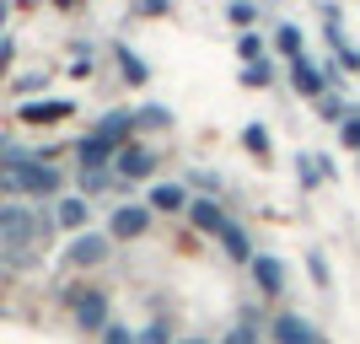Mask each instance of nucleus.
Wrapping results in <instances>:
<instances>
[{"label":"nucleus","instance_id":"obj_28","mask_svg":"<svg viewBox=\"0 0 360 344\" xmlns=\"http://www.w3.org/2000/svg\"><path fill=\"white\" fill-rule=\"evenodd\" d=\"M226 344H258V329H253V317H242L237 329L226 333Z\"/></svg>","mask_w":360,"mask_h":344},{"label":"nucleus","instance_id":"obj_24","mask_svg":"<svg viewBox=\"0 0 360 344\" xmlns=\"http://www.w3.org/2000/svg\"><path fill=\"white\" fill-rule=\"evenodd\" d=\"M242 87H269V65H264V60H253V65H242Z\"/></svg>","mask_w":360,"mask_h":344},{"label":"nucleus","instance_id":"obj_22","mask_svg":"<svg viewBox=\"0 0 360 344\" xmlns=\"http://www.w3.org/2000/svg\"><path fill=\"white\" fill-rule=\"evenodd\" d=\"M317 113H323L328 124H345L349 108H345V97H328V91H323V97H317Z\"/></svg>","mask_w":360,"mask_h":344},{"label":"nucleus","instance_id":"obj_25","mask_svg":"<svg viewBox=\"0 0 360 344\" xmlns=\"http://www.w3.org/2000/svg\"><path fill=\"white\" fill-rule=\"evenodd\" d=\"M113 178H119V172H81V189H86V194H103V189H113Z\"/></svg>","mask_w":360,"mask_h":344},{"label":"nucleus","instance_id":"obj_4","mask_svg":"<svg viewBox=\"0 0 360 344\" xmlns=\"http://www.w3.org/2000/svg\"><path fill=\"white\" fill-rule=\"evenodd\" d=\"M150 226V205H119L108 215V242H135Z\"/></svg>","mask_w":360,"mask_h":344},{"label":"nucleus","instance_id":"obj_3","mask_svg":"<svg viewBox=\"0 0 360 344\" xmlns=\"http://www.w3.org/2000/svg\"><path fill=\"white\" fill-rule=\"evenodd\" d=\"M38 237V221H32L27 205H0V242L6 248H27Z\"/></svg>","mask_w":360,"mask_h":344},{"label":"nucleus","instance_id":"obj_26","mask_svg":"<svg viewBox=\"0 0 360 344\" xmlns=\"http://www.w3.org/2000/svg\"><path fill=\"white\" fill-rule=\"evenodd\" d=\"M135 344H172V329H167V323H150V329L135 333Z\"/></svg>","mask_w":360,"mask_h":344},{"label":"nucleus","instance_id":"obj_10","mask_svg":"<svg viewBox=\"0 0 360 344\" xmlns=\"http://www.w3.org/2000/svg\"><path fill=\"white\" fill-rule=\"evenodd\" d=\"M188 221H194V231H210V237H221L226 226H231L215 199H194V205H188Z\"/></svg>","mask_w":360,"mask_h":344},{"label":"nucleus","instance_id":"obj_5","mask_svg":"<svg viewBox=\"0 0 360 344\" xmlns=\"http://www.w3.org/2000/svg\"><path fill=\"white\" fill-rule=\"evenodd\" d=\"M328 81H339V75L323 70V65H312L307 54H296V60H290V87H296L301 97H323V87H328Z\"/></svg>","mask_w":360,"mask_h":344},{"label":"nucleus","instance_id":"obj_37","mask_svg":"<svg viewBox=\"0 0 360 344\" xmlns=\"http://www.w3.org/2000/svg\"><path fill=\"white\" fill-rule=\"evenodd\" d=\"M54 6H75V0H54Z\"/></svg>","mask_w":360,"mask_h":344},{"label":"nucleus","instance_id":"obj_1","mask_svg":"<svg viewBox=\"0 0 360 344\" xmlns=\"http://www.w3.org/2000/svg\"><path fill=\"white\" fill-rule=\"evenodd\" d=\"M0 189L22 199H54L60 194V167L49 156H22V151H6L0 156Z\"/></svg>","mask_w":360,"mask_h":344},{"label":"nucleus","instance_id":"obj_7","mask_svg":"<svg viewBox=\"0 0 360 344\" xmlns=\"http://www.w3.org/2000/svg\"><path fill=\"white\" fill-rule=\"evenodd\" d=\"M16 119H22V124H60V119H75V103H65V97L22 103V108H16Z\"/></svg>","mask_w":360,"mask_h":344},{"label":"nucleus","instance_id":"obj_11","mask_svg":"<svg viewBox=\"0 0 360 344\" xmlns=\"http://www.w3.org/2000/svg\"><path fill=\"white\" fill-rule=\"evenodd\" d=\"M312 339H317V329L307 323V317H296V312L274 317V344H312Z\"/></svg>","mask_w":360,"mask_h":344},{"label":"nucleus","instance_id":"obj_33","mask_svg":"<svg viewBox=\"0 0 360 344\" xmlns=\"http://www.w3.org/2000/svg\"><path fill=\"white\" fill-rule=\"evenodd\" d=\"M11 54H16V44H11V38H0V70L11 65Z\"/></svg>","mask_w":360,"mask_h":344},{"label":"nucleus","instance_id":"obj_35","mask_svg":"<svg viewBox=\"0 0 360 344\" xmlns=\"http://www.w3.org/2000/svg\"><path fill=\"white\" fill-rule=\"evenodd\" d=\"M6 16H11V6H6V0H0V27H6Z\"/></svg>","mask_w":360,"mask_h":344},{"label":"nucleus","instance_id":"obj_2","mask_svg":"<svg viewBox=\"0 0 360 344\" xmlns=\"http://www.w3.org/2000/svg\"><path fill=\"white\" fill-rule=\"evenodd\" d=\"M70 312H75V329L81 333H103L108 329V296L103 291H75V301H70Z\"/></svg>","mask_w":360,"mask_h":344},{"label":"nucleus","instance_id":"obj_8","mask_svg":"<svg viewBox=\"0 0 360 344\" xmlns=\"http://www.w3.org/2000/svg\"><path fill=\"white\" fill-rule=\"evenodd\" d=\"M97 140H108V146L119 151V146H129V135H135V113H124V108H113L108 119H97V129H91Z\"/></svg>","mask_w":360,"mask_h":344},{"label":"nucleus","instance_id":"obj_15","mask_svg":"<svg viewBox=\"0 0 360 344\" xmlns=\"http://www.w3.org/2000/svg\"><path fill=\"white\" fill-rule=\"evenodd\" d=\"M113 60H119V70H124V81H129V87H140V81H150V65L146 60H140V54H135V49H113Z\"/></svg>","mask_w":360,"mask_h":344},{"label":"nucleus","instance_id":"obj_6","mask_svg":"<svg viewBox=\"0 0 360 344\" xmlns=\"http://www.w3.org/2000/svg\"><path fill=\"white\" fill-rule=\"evenodd\" d=\"M113 162H119L113 172H119V178H129V183H135V178H150V172H156V156H150V151L140 146V140L119 146V156H113Z\"/></svg>","mask_w":360,"mask_h":344},{"label":"nucleus","instance_id":"obj_12","mask_svg":"<svg viewBox=\"0 0 360 344\" xmlns=\"http://www.w3.org/2000/svg\"><path fill=\"white\" fill-rule=\"evenodd\" d=\"M113 156H119V151L108 146V140H97V135H86L81 146H75V162H81V172H103Z\"/></svg>","mask_w":360,"mask_h":344},{"label":"nucleus","instance_id":"obj_21","mask_svg":"<svg viewBox=\"0 0 360 344\" xmlns=\"http://www.w3.org/2000/svg\"><path fill=\"white\" fill-rule=\"evenodd\" d=\"M135 124H140V129H162V124H172V113H167L162 103H150V108H140V113H135Z\"/></svg>","mask_w":360,"mask_h":344},{"label":"nucleus","instance_id":"obj_39","mask_svg":"<svg viewBox=\"0 0 360 344\" xmlns=\"http://www.w3.org/2000/svg\"><path fill=\"white\" fill-rule=\"evenodd\" d=\"M0 156H6V146H0Z\"/></svg>","mask_w":360,"mask_h":344},{"label":"nucleus","instance_id":"obj_23","mask_svg":"<svg viewBox=\"0 0 360 344\" xmlns=\"http://www.w3.org/2000/svg\"><path fill=\"white\" fill-rule=\"evenodd\" d=\"M339 140H345L349 151H360V108H349L345 124H339Z\"/></svg>","mask_w":360,"mask_h":344},{"label":"nucleus","instance_id":"obj_32","mask_svg":"<svg viewBox=\"0 0 360 344\" xmlns=\"http://www.w3.org/2000/svg\"><path fill=\"white\" fill-rule=\"evenodd\" d=\"M16 91H22V97H27V91H44V75H22V81H16Z\"/></svg>","mask_w":360,"mask_h":344},{"label":"nucleus","instance_id":"obj_27","mask_svg":"<svg viewBox=\"0 0 360 344\" xmlns=\"http://www.w3.org/2000/svg\"><path fill=\"white\" fill-rule=\"evenodd\" d=\"M307 274H312L317 291H328V264H323V253H307Z\"/></svg>","mask_w":360,"mask_h":344},{"label":"nucleus","instance_id":"obj_29","mask_svg":"<svg viewBox=\"0 0 360 344\" xmlns=\"http://www.w3.org/2000/svg\"><path fill=\"white\" fill-rule=\"evenodd\" d=\"M226 16H231V22H237V27H248V22H253V0H231V6H226Z\"/></svg>","mask_w":360,"mask_h":344},{"label":"nucleus","instance_id":"obj_14","mask_svg":"<svg viewBox=\"0 0 360 344\" xmlns=\"http://www.w3.org/2000/svg\"><path fill=\"white\" fill-rule=\"evenodd\" d=\"M146 205L156 210V215H172V210H183V205H188V194H183V183H156Z\"/></svg>","mask_w":360,"mask_h":344},{"label":"nucleus","instance_id":"obj_30","mask_svg":"<svg viewBox=\"0 0 360 344\" xmlns=\"http://www.w3.org/2000/svg\"><path fill=\"white\" fill-rule=\"evenodd\" d=\"M103 344H135V333L124 329V323H108V329H103Z\"/></svg>","mask_w":360,"mask_h":344},{"label":"nucleus","instance_id":"obj_36","mask_svg":"<svg viewBox=\"0 0 360 344\" xmlns=\"http://www.w3.org/2000/svg\"><path fill=\"white\" fill-rule=\"evenodd\" d=\"M172 344H205V339H172Z\"/></svg>","mask_w":360,"mask_h":344},{"label":"nucleus","instance_id":"obj_9","mask_svg":"<svg viewBox=\"0 0 360 344\" xmlns=\"http://www.w3.org/2000/svg\"><path fill=\"white\" fill-rule=\"evenodd\" d=\"M108 258V237L103 231H81V237L70 242V264L75 269H91V264H103Z\"/></svg>","mask_w":360,"mask_h":344},{"label":"nucleus","instance_id":"obj_19","mask_svg":"<svg viewBox=\"0 0 360 344\" xmlns=\"http://www.w3.org/2000/svg\"><path fill=\"white\" fill-rule=\"evenodd\" d=\"M274 49H280L285 60H296V54H301V27H290V22H285V27L274 32Z\"/></svg>","mask_w":360,"mask_h":344},{"label":"nucleus","instance_id":"obj_38","mask_svg":"<svg viewBox=\"0 0 360 344\" xmlns=\"http://www.w3.org/2000/svg\"><path fill=\"white\" fill-rule=\"evenodd\" d=\"M312 344H328V339H323V333H317V339H312Z\"/></svg>","mask_w":360,"mask_h":344},{"label":"nucleus","instance_id":"obj_40","mask_svg":"<svg viewBox=\"0 0 360 344\" xmlns=\"http://www.w3.org/2000/svg\"><path fill=\"white\" fill-rule=\"evenodd\" d=\"M75 6H81V0H75Z\"/></svg>","mask_w":360,"mask_h":344},{"label":"nucleus","instance_id":"obj_31","mask_svg":"<svg viewBox=\"0 0 360 344\" xmlns=\"http://www.w3.org/2000/svg\"><path fill=\"white\" fill-rule=\"evenodd\" d=\"M237 49H242V65H253V60H258V38H253V32H242Z\"/></svg>","mask_w":360,"mask_h":344},{"label":"nucleus","instance_id":"obj_20","mask_svg":"<svg viewBox=\"0 0 360 344\" xmlns=\"http://www.w3.org/2000/svg\"><path fill=\"white\" fill-rule=\"evenodd\" d=\"M242 146L264 162V156H269V135H264V124H248V129H242Z\"/></svg>","mask_w":360,"mask_h":344},{"label":"nucleus","instance_id":"obj_34","mask_svg":"<svg viewBox=\"0 0 360 344\" xmlns=\"http://www.w3.org/2000/svg\"><path fill=\"white\" fill-rule=\"evenodd\" d=\"M140 11H150V16H162V11H167V0H140Z\"/></svg>","mask_w":360,"mask_h":344},{"label":"nucleus","instance_id":"obj_16","mask_svg":"<svg viewBox=\"0 0 360 344\" xmlns=\"http://www.w3.org/2000/svg\"><path fill=\"white\" fill-rule=\"evenodd\" d=\"M86 215H91V210H86V199H81V194L60 199V210H54V221H60L65 231H81V226H86Z\"/></svg>","mask_w":360,"mask_h":344},{"label":"nucleus","instance_id":"obj_17","mask_svg":"<svg viewBox=\"0 0 360 344\" xmlns=\"http://www.w3.org/2000/svg\"><path fill=\"white\" fill-rule=\"evenodd\" d=\"M221 242H226V253L237 258V264H242V258H253V242H248V231H242V226H226Z\"/></svg>","mask_w":360,"mask_h":344},{"label":"nucleus","instance_id":"obj_18","mask_svg":"<svg viewBox=\"0 0 360 344\" xmlns=\"http://www.w3.org/2000/svg\"><path fill=\"white\" fill-rule=\"evenodd\" d=\"M323 178H333V167L323 162V156H301V183H307V189H317Z\"/></svg>","mask_w":360,"mask_h":344},{"label":"nucleus","instance_id":"obj_13","mask_svg":"<svg viewBox=\"0 0 360 344\" xmlns=\"http://www.w3.org/2000/svg\"><path fill=\"white\" fill-rule=\"evenodd\" d=\"M253 280H258L264 296H280L285 291V264L280 258H253Z\"/></svg>","mask_w":360,"mask_h":344}]
</instances>
